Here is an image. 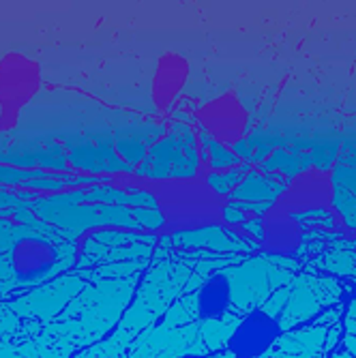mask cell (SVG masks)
<instances>
[{"label": "cell", "mask_w": 356, "mask_h": 358, "mask_svg": "<svg viewBox=\"0 0 356 358\" xmlns=\"http://www.w3.org/2000/svg\"><path fill=\"white\" fill-rule=\"evenodd\" d=\"M230 285V303L236 315L247 317L260 309L275 292L290 285L297 273L271 262V253L249 255L245 262L221 271Z\"/></svg>", "instance_id": "2"}, {"label": "cell", "mask_w": 356, "mask_h": 358, "mask_svg": "<svg viewBox=\"0 0 356 358\" xmlns=\"http://www.w3.org/2000/svg\"><path fill=\"white\" fill-rule=\"evenodd\" d=\"M230 202H234V200H230ZM243 213L245 210H251V213H255V217H262V215H266L271 208H273V202H234Z\"/></svg>", "instance_id": "17"}, {"label": "cell", "mask_w": 356, "mask_h": 358, "mask_svg": "<svg viewBox=\"0 0 356 358\" xmlns=\"http://www.w3.org/2000/svg\"><path fill=\"white\" fill-rule=\"evenodd\" d=\"M287 182H281L279 176H266L262 172H249L243 182L232 191L234 202H273L287 191Z\"/></svg>", "instance_id": "7"}, {"label": "cell", "mask_w": 356, "mask_h": 358, "mask_svg": "<svg viewBox=\"0 0 356 358\" xmlns=\"http://www.w3.org/2000/svg\"><path fill=\"white\" fill-rule=\"evenodd\" d=\"M221 217H223V221L228 223V225H243V223L247 221V215H245L234 202H230V204H225V206H223Z\"/></svg>", "instance_id": "14"}, {"label": "cell", "mask_w": 356, "mask_h": 358, "mask_svg": "<svg viewBox=\"0 0 356 358\" xmlns=\"http://www.w3.org/2000/svg\"><path fill=\"white\" fill-rule=\"evenodd\" d=\"M333 358H354L350 352H337V354H333Z\"/></svg>", "instance_id": "19"}, {"label": "cell", "mask_w": 356, "mask_h": 358, "mask_svg": "<svg viewBox=\"0 0 356 358\" xmlns=\"http://www.w3.org/2000/svg\"><path fill=\"white\" fill-rule=\"evenodd\" d=\"M343 329H346V335H356V299L350 303V307L346 311Z\"/></svg>", "instance_id": "18"}, {"label": "cell", "mask_w": 356, "mask_h": 358, "mask_svg": "<svg viewBox=\"0 0 356 358\" xmlns=\"http://www.w3.org/2000/svg\"><path fill=\"white\" fill-rule=\"evenodd\" d=\"M341 311H343V305H335V307L325 309V313H320V317L313 322V327H325V329L333 327V322L339 320Z\"/></svg>", "instance_id": "16"}, {"label": "cell", "mask_w": 356, "mask_h": 358, "mask_svg": "<svg viewBox=\"0 0 356 358\" xmlns=\"http://www.w3.org/2000/svg\"><path fill=\"white\" fill-rule=\"evenodd\" d=\"M200 164L196 131L185 122H174L168 134L148 150L138 174L148 180L191 178L200 170Z\"/></svg>", "instance_id": "3"}, {"label": "cell", "mask_w": 356, "mask_h": 358, "mask_svg": "<svg viewBox=\"0 0 356 358\" xmlns=\"http://www.w3.org/2000/svg\"><path fill=\"white\" fill-rule=\"evenodd\" d=\"M309 264L333 273V277H356V249H327L315 253Z\"/></svg>", "instance_id": "8"}, {"label": "cell", "mask_w": 356, "mask_h": 358, "mask_svg": "<svg viewBox=\"0 0 356 358\" xmlns=\"http://www.w3.org/2000/svg\"><path fill=\"white\" fill-rule=\"evenodd\" d=\"M333 204L339 210L346 225L352 227V230H356V198L354 195L339 191V189H333Z\"/></svg>", "instance_id": "12"}, {"label": "cell", "mask_w": 356, "mask_h": 358, "mask_svg": "<svg viewBox=\"0 0 356 358\" xmlns=\"http://www.w3.org/2000/svg\"><path fill=\"white\" fill-rule=\"evenodd\" d=\"M331 182L333 189L346 191L356 198V157H350V164L348 161H339L337 168L333 170Z\"/></svg>", "instance_id": "11"}, {"label": "cell", "mask_w": 356, "mask_h": 358, "mask_svg": "<svg viewBox=\"0 0 356 358\" xmlns=\"http://www.w3.org/2000/svg\"><path fill=\"white\" fill-rule=\"evenodd\" d=\"M73 245L56 238L48 232L17 230V236L9 251L0 257L5 277L9 275L13 285H37L50 279L54 273L71 264Z\"/></svg>", "instance_id": "1"}, {"label": "cell", "mask_w": 356, "mask_h": 358, "mask_svg": "<svg viewBox=\"0 0 356 358\" xmlns=\"http://www.w3.org/2000/svg\"><path fill=\"white\" fill-rule=\"evenodd\" d=\"M343 294V285L333 275L297 273L290 283V299L279 315L281 331H290L294 324H301L322 309H329Z\"/></svg>", "instance_id": "4"}, {"label": "cell", "mask_w": 356, "mask_h": 358, "mask_svg": "<svg viewBox=\"0 0 356 358\" xmlns=\"http://www.w3.org/2000/svg\"><path fill=\"white\" fill-rule=\"evenodd\" d=\"M281 333L279 320L257 309L241 320L223 352L228 358H260L275 345Z\"/></svg>", "instance_id": "5"}, {"label": "cell", "mask_w": 356, "mask_h": 358, "mask_svg": "<svg viewBox=\"0 0 356 358\" xmlns=\"http://www.w3.org/2000/svg\"><path fill=\"white\" fill-rule=\"evenodd\" d=\"M241 227H243V230H245L247 234H251V236H253V241H255V243H257V241H262V238H264V234H266V230H264V221H262L260 217L247 219Z\"/></svg>", "instance_id": "15"}, {"label": "cell", "mask_w": 356, "mask_h": 358, "mask_svg": "<svg viewBox=\"0 0 356 358\" xmlns=\"http://www.w3.org/2000/svg\"><path fill=\"white\" fill-rule=\"evenodd\" d=\"M172 236L174 249H206L215 253H243L251 255L260 251L253 238L241 236L230 227L221 225H204V227H193V230H178Z\"/></svg>", "instance_id": "6"}, {"label": "cell", "mask_w": 356, "mask_h": 358, "mask_svg": "<svg viewBox=\"0 0 356 358\" xmlns=\"http://www.w3.org/2000/svg\"><path fill=\"white\" fill-rule=\"evenodd\" d=\"M311 157L309 155H292L287 150H275L271 155L269 161L262 164V172L275 174V176H287V178H294L303 172H307L311 168Z\"/></svg>", "instance_id": "9"}, {"label": "cell", "mask_w": 356, "mask_h": 358, "mask_svg": "<svg viewBox=\"0 0 356 358\" xmlns=\"http://www.w3.org/2000/svg\"><path fill=\"white\" fill-rule=\"evenodd\" d=\"M131 217L136 219V223L142 230H150V232L166 225V217L159 208H131Z\"/></svg>", "instance_id": "13"}, {"label": "cell", "mask_w": 356, "mask_h": 358, "mask_svg": "<svg viewBox=\"0 0 356 358\" xmlns=\"http://www.w3.org/2000/svg\"><path fill=\"white\" fill-rule=\"evenodd\" d=\"M249 164H241L238 168L225 170V172H211L206 176V185L217 193V195H232V191L243 182V178L249 174Z\"/></svg>", "instance_id": "10"}]
</instances>
